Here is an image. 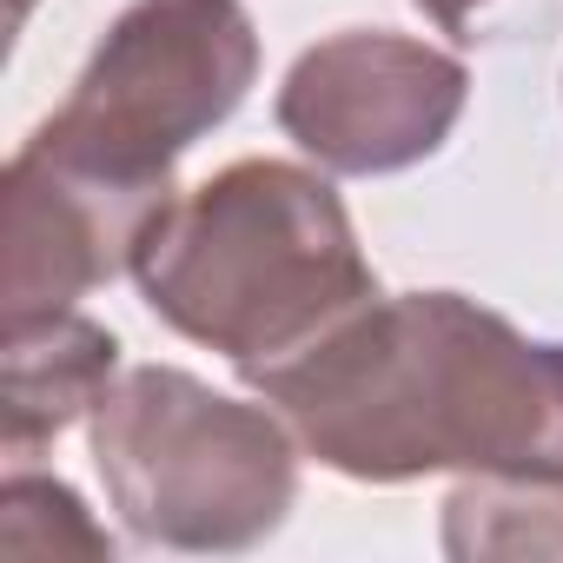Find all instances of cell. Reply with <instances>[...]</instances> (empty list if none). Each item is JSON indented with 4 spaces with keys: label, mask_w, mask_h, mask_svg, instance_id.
Here are the masks:
<instances>
[{
    "label": "cell",
    "mask_w": 563,
    "mask_h": 563,
    "mask_svg": "<svg viewBox=\"0 0 563 563\" xmlns=\"http://www.w3.org/2000/svg\"><path fill=\"white\" fill-rule=\"evenodd\" d=\"M0 543L14 556H113V537L87 517L74 484L14 471L0 490Z\"/></svg>",
    "instance_id": "cell-9"
},
{
    "label": "cell",
    "mask_w": 563,
    "mask_h": 563,
    "mask_svg": "<svg viewBox=\"0 0 563 563\" xmlns=\"http://www.w3.org/2000/svg\"><path fill=\"white\" fill-rule=\"evenodd\" d=\"M140 299L239 378L299 358L378 299L339 186L299 159H232L146 232Z\"/></svg>",
    "instance_id": "cell-2"
},
{
    "label": "cell",
    "mask_w": 563,
    "mask_h": 563,
    "mask_svg": "<svg viewBox=\"0 0 563 563\" xmlns=\"http://www.w3.org/2000/svg\"><path fill=\"white\" fill-rule=\"evenodd\" d=\"M464 100L471 74L457 54L391 27H345L292 60L272 113L319 173L385 179L424 166L457 133Z\"/></svg>",
    "instance_id": "cell-5"
},
{
    "label": "cell",
    "mask_w": 563,
    "mask_h": 563,
    "mask_svg": "<svg viewBox=\"0 0 563 563\" xmlns=\"http://www.w3.org/2000/svg\"><path fill=\"white\" fill-rule=\"evenodd\" d=\"M113 378H120V339L93 325L80 306L8 325V345H0V451L27 464L60 431L93 418Z\"/></svg>",
    "instance_id": "cell-7"
},
{
    "label": "cell",
    "mask_w": 563,
    "mask_h": 563,
    "mask_svg": "<svg viewBox=\"0 0 563 563\" xmlns=\"http://www.w3.org/2000/svg\"><path fill=\"white\" fill-rule=\"evenodd\" d=\"M27 14H34V0H14V27H27Z\"/></svg>",
    "instance_id": "cell-11"
},
{
    "label": "cell",
    "mask_w": 563,
    "mask_h": 563,
    "mask_svg": "<svg viewBox=\"0 0 563 563\" xmlns=\"http://www.w3.org/2000/svg\"><path fill=\"white\" fill-rule=\"evenodd\" d=\"M252 80L258 27L245 0H133L34 133L126 186L173 192V166L245 107Z\"/></svg>",
    "instance_id": "cell-4"
},
{
    "label": "cell",
    "mask_w": 563,
    "mask_h": 563,
    "mask_svg": "<svg viewBox=\"0 0 563 563\" xmlns=\"http://www.w3.org/2000/svg\"><path fill=\"white\" fill-rule=\"evenodd\" d=\"M87 444L107 504L153 550H258L299 504V431L179 365L120 372L87 418Z\"/></svg>",
    "instance_id": "cell-3"
},
{
    "label": "cell",
    "mask_w": 563,
    "mask_h": 563,
    "mask_svg": "<svg viewBox=\"0 0 563 563\" xmlns=\"http://www.w3.org/2000/svg\"><path fill=\"white\" fill-rule=\"evenodd\" d=\"M418 8L444 27V34H457V41H471V27H477V14L490 8V0H418Z\"/></svg>",
    "instance_id": "cell-10"
},
{
    "label": "cell",
    "mask_w": 563,
    "mask_h": 563,
    "mask_svg": "<svg viewBox=\"0 0 563 563\" xmlns=\"http://www.w3.org/2000/svg\"><path fill=\"white\" fill-rule=\"evenodd\" d=\"M352 484L550 477L563 484V345L523 339L464 292H398L245 378Z\"/></svg>",
    "instance_id": "cell-1"
},
{
    "label": "cell",
    "mask_w": 563,
    "mask_h": 563,
    "mask_svg": "<svg viewBox=\"0 0 563 563\" xmlns=\"http://www.w3.org/2000/svg\"><path fill=\"white\" fill-rule=\"evenodd\" d=\"M179 192L126 186L41 133L8 159V265H0V319L74 312L87 292L133 272L146 232L166 219Z\"/></svg>",
    "instance_id": "cell-6"
},
{
    "label": "cell",
    "mask_w": 563,
    "mask_h": 563,
    "mask_svg": "<svg viewBox=\"0 0 563 563\" xmlns=\"http://www.w3.org/2000/svg\"><path fill=\"white\" fill-rule=\"evenodd\" d=\"M444 556L563 563V484L550 477H464L444 497Z\"/></svg>",
    "instance_id": "cell-8"
}]
</instances>
